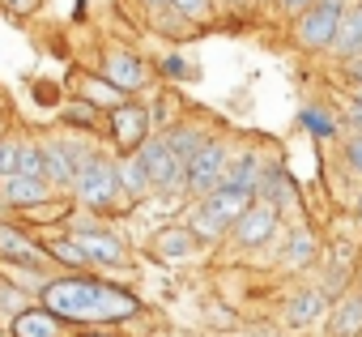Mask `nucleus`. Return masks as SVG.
Instances as JSON below:
<instances>
[{
  "mask_svg": "<svg viewBox=\"0 0 362 337\" xmlns=\"http://www.w3.org/2000/svg\"><path fill=\"white\" fill-rule=\"evenodd\" d=\"M43 307L73 324H98V320H128L136 316V299L119 286L94 282V278H56L39 290Z\"/></svg>",
  "mask_w": 362,
  "mask_h": 337,
  "instance_id": "obj_1",
  "label": "nucleus"
},
{
  "mask_svg": "<svg viewBox=\"0 0 362 337\" xmlns=\"http://www.w3.org/2000/svg\"><path fill=\"white\" fill-rule=\"evenodd\" d=\"M247 201H252V193L230 188V184H218L214 193H205L201 205H197V214H192L197 239H218V235H226V231L235 227V218L247 210Z\"/></svg>",
  "mask_w": 362,
  "mask_h": 337,
  "instance_id": "obj_2",
  "label": "nucleus"
},
{
  "mask_svg": "<svg viewBox=\"0 0 362 337\" xmlns=\"http://www.w3.org/2000/svg\"><path fill=\"white\" fill-rule=\"evenodd\" d=\"M73 188H77V197H81L90 210H107V205H115V197L124 193V188H119L115 162H107V158H98V154H90L77 171H73Z\"/></svg>",
  "mask_w": 362,
  "mask_h": 337,
  "instance_id": "obj_3",
  "label": "nucleus"
},
{
  "mask_svg": "<svg viewBox=\"0 0 362 337\" xmlns=\"http://www.w3.org/2000/svg\"><path fill=\"white\" fill-rule=\"evenodd\" d=\"M226 162L230 158H226V145L222 141H201L192 149V158L184 162V188L197 193V197L214 193L222 184V176H226Z\"/></svg>",
  "mask_w": 362,
  "mask_h": 337,
  "instance_id": "obj_4",
  "label": "nucleus"
},
{
  "mask_svg": "<svg viewBox=\"0 0 362 337\" xmlns=\"http://www.w3.org/2000/svg\"><path fill=\"white\" fill-rule=\"evenodd\" d=\"M136 154L145 162V176H149V188L153 193H179V188H184V158H179L175 149H166L162 137L141 141Z\"/></svg>",
  "mask_w": 362,
  "mask_h": 337,
  "instance_id": "obj_5",
  "label": "nucleus"
},
{
  "mask_svg": "<svg viewBox=\"0 0 362 337\" xmlns=\"http://www.w3.org/2000/svg\"><path fill=\"white\" fill-rule=\"evenodd\" d=\"M337 22H341V5H328V0H315L298 13V26H294V43L307 47V52H320V47H332V35H337Z\"/></svg>",
  "mask_w": 362,
  "mask_h": 337,
  "instance_id": "obj_6",
  "label": "nucleus"
},
{
  "mask_svg": "<svg viewBox=\"0 0 362 337\" xmlns=\"http://www.w3.org/2000/svg\"><path fill=\"white\" fill-rule=\"evenodd\" d=\"M235 239H239V248H264L273 235H277V210L269 205V201H247V210L235 218Z\"/></svg>",
  "mask_w": 362,
  "mask_h": 337,
  "instance_id": "obj_7",
  "label": "nucleus"
},
{
  "mask_svg": "<svg viewBox=\"0 0 362 337\" xmlns=\"http://www.w3.org/2000/svg\"><path fill=\"white\" fill-rule=\"evenodd\" d=\"M73 239H77V248L86 252V265L115 269V265H124V261H128V256H124V244H119L111 231H103V227H81Z\"/></svg>",
  "mask_w": 362,
  "mask_h": 337,
  "instance_id": "obj_8",
  "label": "nucleus"
},
{
  "mask_svg": "<svg viewBox=\"0 0 362 337\" xmlns=\"http://www.w3.org/2000/svg\"><path fill=\"white\" fill-rule=\"evenodd\" d=\"M103 81L115 86L119 94H132V90L145 86V64H141L132 52H111L107 64H103Z\"/></svg>",
  "mask_w": 362,
  "mask_h": 337,
  "instance_id": "obj_9",
  "label": "nucleus"
},
{
  "mask_svg": "<svg viewBox=\"0 0 362 337\" xmlns=\"http://www.w3.org/2000/svg\"><path fill=\"white\" fill-rule=\"evenodd\" d=\"M145 128H149V111H145V107H136V103H115V111H111V132H115V141H119L124 149H136V145L145 141Z\"/></svg>",
  "mask_w": 362,
  "mask_h": 337,
  "instance_id": "obj_10",
  "label": "nucleus"
},
{
  "mask_svg": "<svg viewBox=\"0 0 362 337\" xmlns=\"http://www.w3.org/2000/svg\"><path fill=\"white\" fill-rule=\"evenodd\" d=\"M47 197H52V184L43 176H22V171L5 176V201H13V205H43Z\"/></svg>",
  "mask_w": 362,
  "mask_h": 337,
  "instance_id": "obj_11",
  "label": "nucleus"
},
{
  "mask_svg": "<svg viewBox=\"0 0 362 337\" xmlns=\"http://www.w3.org/2000/svg\"><path fill=\"white\" fill-rule=\"evenodd\" d=\"M197 231L192 227H166V231H158L153 235V252L162 256V261H184V256H192L197 252Z\"/></svg>",
  "mask_w": 362,
  "mask_h": 337,
  "instance_id": "obj_12",
  "label": "nucleus"
},
{
  "mask_svg": "<svg viewBox=\"0 0 362 337\" xmlns=\"http://www.w3.org/2000/svg\"><path fill=\"white\" fill-rule=\"evenodd\" d=\"M0 256L13 261L18 269H43V256L35 252V244L13 227H0Z\"/></svg>",
  "mask_w": 362,
  "mask_h": 337,
  "instance_id": "obj_13",
  "label": "nucleus"
},
{
  "mask_svg": "<svg viewBox=\"0 0 362 337\" xmlns=\"http://www.w3.org/2000/svg\"><path fill=\"white\" fill-rule=\"evenodd\" d=\"M13 337H60V316L47 307H22L13 316Z\"/></svg>",
  "mask_w": 362,
  "mask_h": 337,
  "instance_id": "obj_14",
  "label": "nucleus"
},
{
  "mask_svg": "<svg viewBox=\"0 0 362 337\" xmlns=\"http://www.w3.org/2000/svg\"><path fill=\"white\" fill-rule=\"evenodd\" d=\"M332 47H337L341 56H349V60L362 56V5H354V9L341 13L337 35H332Z\"/></svg>",
  "mask_w": 362,
  "mask_h": 337,
  "instance_id": "obj_15",
  "label": "nucleus"
},
{
  "mask_svg": "<svg viewBox=\"0 0 362 337\" xmlns=\"http://www.w3.org/2000/svg\"><path fill=\"white\" fill-rule=\"evenodd\" d=\"M362 333V295H349L328 316V337H358Z\"/></svg>",
  "mask_w": 362,
  "mask_h": 337,
  "instance_id": "obj_16",
  "label": "nucleus"
},
{
  "mask_svg": "<svg viewBox=\"0 0 362 337\" xmlns=\"http://www.w3.org/2000/svg\"><path fill=\"white\" fill-rule=\"evenodd\" d=\"M252 197H256V201H269L273 210H281V201L290 197V184H286V176L277 171V166H260V176H256V188H252Z\"/></svg>",
  "mask_w": 362,
  "mask_h": 337,
  "instance_id": "obj_17",
  "label": "nucleus"
},
{
  "mask_svg": "<svg viewBox=\"0 0 362 337\" xmlns=\"http://www.w3.org/2000/svg\"><path fill=\"white\" fill-rule=\"evenodd\" d=\"M43 149V180L56 188V184H73V158L64 145H39Z\"/></svg>",
  "mask_w": 362,
  "mask_h": 337,
  "instance_id": "obj_18",
  "label": "nucleus"
},
{
  "mask_svg": "<svg viewBox=\"0 0 362 337\" xmlns=\"http://www.w3.org/2000/svg\"><path fill=\"white\" fill-rule=\"evenodd\" d=\"M320 312H324V295H320V290H298V295L290 299V307H286V320H290L294 329H303V324L320 320Z\"/></svg>",
  "mask_w": 362,
  "mask_h": 337,
  "instance_id": "obj_19",
  "label": "nucleus"
},
{
  "mask_svg": "<svg viewBox=\"0 0 362 337\" xmlns=\"http://www.w3.org/2000/svg\"><path fill=\"white\" fill-rule=\"evenodd\" d=\"M115 171H119V188H124L128 197H145V193H149V176H145V162H141L136 149L115 166Z\"/></svg>",
  "mask_w": 362,
  "mask_h": 337,
  "instance_id": "obj_20",
  "label": "nucleus"
},
{
  "mask_svg": "<svg viewBox=\"0 0 362 337\" xmlns=\"http://www.w3.org/2000/svg\"><path fill=\"white\" fill-rule=\"evenodd\" d=\"M256 176H260V158H256V154H243L239 162H226V176H222V184L252 193V188H256Z\"/></svg>",
  "mask_w": 362,
  "mask_h": 337,
  "instance_id": "obj_21",
  "label": "nucleus"
},
{
  "mask_svg": "<svg viewBox=\"0 0 362 337\" xmlns=\"http://www.w3.org/2000/svg\"><path fill=\"white\" fill-rule=\"evenodd\" d=\"M315 248H320V244H315L311 231H294V235H290V248H286V261H290L294 269H303L307 261H315Z\"/></svg>",
  "mask_w": 362,
  "mask_h": 337,
  "instance_id": "obj_22",
  "label": "nucleus"
},
{
  "mask_svg": "<svg viewBox=\"0 0 362 337\" xmlns=\"http://www.w3.org/2000/svg\"><path fill=\"white\" fill-rule=\"evenodd\" d=\"M47 252H52L56 261H64V265H73V269H81V265H86V252L77 248V239H56V244H52Z\"/></svg>",
  "mask_w": 362,
  "mask_h": 337,
  "instance_id": "obj_23",
  "label": "nucleus"
},
{
  "mask_svg": "<svg viewBox=\"0 0 362 337\" xmlns=\"http://www.w3.org/2000/svg\"><path fill=\"white\" fill-rule=\"evenodd\" d=\"M18 171L22 176H43V149L39 145H22L18 149Z\"/></svg>",
  "mask_w": 362,
  "mask_h": 337,
  "instance_id": "obj_24",
  "label": "nucleus"
},
{
  "mask_svg": "<svg viewBox=\"0 0 362 337\" xmlns=\"http://www.w3.org/2000/svg\"><path fill=\"white\" fill-rule=\"evenodd\" d=\"M166 5L175 9V13H184V18H209V5H214V0H166Z\"/></svg>",
  "mask_w": 362,
  "mask_h": 337,
  "instance_id": "obj_25",
  "label": "nucleus"
},
{
  "mask_svg": "<svg viewBox=\"0 0 362 337\" xmlns=\"http://www.w3.org/2000/svg\"><path fill=\"white\" fill-rule=\"evenodd\" d=\"M18 149H22V145H9V141H0V180L18 171Z\"/></svg>",
  "mask_w": 362,
  "mask_h": 337,
  "instance_id": "obj_26",
  "label": "nucleus"
},
{
  "mask_svg": "<svg viewBox=\"0 0 362 337\" xmlns=\"http://www.w3.org/2000/svg\"><path fill=\"white\" fill-rule=\"evenodd\" d=\"M69 120L90 128V124H94V107H90V103H77V107H69Z\"/></svg>",
  "mask_w": 362,
  "mask_h": 337,
  "instance_id": "obj_27",
  "label": "nucleus"
},
{
  "mask_svg": "<svg viewBox=\"0 0 362 337\" xmlns=\"http://www.w3.org/2000/svg\"><path fill=\"white\" fill-rule=\"evenodd\" d=\"M345 158H349V166H354V171L362 176V137H354V141L345 145Z\"/></svg>",
  "mask_w": 362,
  "mask_h": 337,
  "instance_id": "obj_28",
  "label": "nucleus"
},
{
  "mask_svg": "<svg viewBox=\"0 0 362 337\" xmlns=\"http://www.w3.org/2000/svg\"><path fill=\"white\" fill-rule=\"evenodd\" d=\"M162 73H166V77H184V73H188V64L179 60V56H166V60H162Z\"/></svg>",
  "mask_w": 362,
  "mask_h": 337,
  "instance_id": "obj_29",
  "label": "nucleus"
},
{
  "mask_svg": "<svg viewBox=\"0 0 362 337\" xmlns=\"http://www.w3.org/2000/svg\"><path fill=\"white\" fill-rule=\"evenodd\" d=\"M303 124H311L315 132H332V124H328L324 115H315V111H307V115H303Z\"/></svg>",
  "mask_w": 362,
  "mask_h": 337,
  "instance_id": "obj_30",
  "label": "nucleus"
},
{
  "mask_svg": "<svg viewBox=\"0 0 362 337\" xmlns=\"http://www.w3.org/2000/svg\"><path fill=\"white\" fill-rule=\"evenodd\" d=\"M307 5H315V0H281V9H286L290 18H298V13H303Z\"/></svg>",
  "mask_w": 362,
  "mask_h": 337,
  "instance_id": "obj_31",
  "label": "nucleus"
},
{
  "mask_svg": "<svg viewBox=\"0 0 362 337\" xmlns=\"http://www.w3.org/2000/svg\"><path fill=\"white\" fill-rule=\"evenodd\" d=\"M5 9H13V13H26V9H35V0H5Z\"/></svg>",
  "mask_w": 362,
  "mask_h": 337,
  "instance_id": "obj_32",
  "label": "nucleus"
},
{
  "mask_svg": "<svg viewBox=\"0 0 362 337\" xmlns=\"http://www.w3.org/2000/svg\"><path fill=\"white\" fill-rule=\"evenodd\" d=\"M354 103H358V111H362V81L354 86Z\"/></svg>",
  "mask_w": 362,
  "mask_h": 337,
  "instance_id": "obj_33",
  "label": "nucleus"
},
{
  "mask_svg": "<svg viewBox=\"0 0 362 337\" xmlns=\"http://www.w3.org/2000/svg\"><path fill=\"white\" fill-rule=\"evenodd\" d=\"M358 218H362V201H358Z\"/></svg>",
  "mask_w": 362,
  "mask_h": 337,
  "instance_id": "obj_34",
  "label": "nucleus"
},
{
  "mask_svg": "<svg viewBox=\"0 0 362 337\" xmlns=\"http://www.w3.org/2000/svg\"><path fill=\"white\" fill-rule=\"evenodd\" d=\"M226 5H239V0H226Z\"/></svg>",
  "mask_w": 362,
  "mask_h": 337,
  "instance_id": "obj_35",
  "label": "nucleus"
}]
</instances>
